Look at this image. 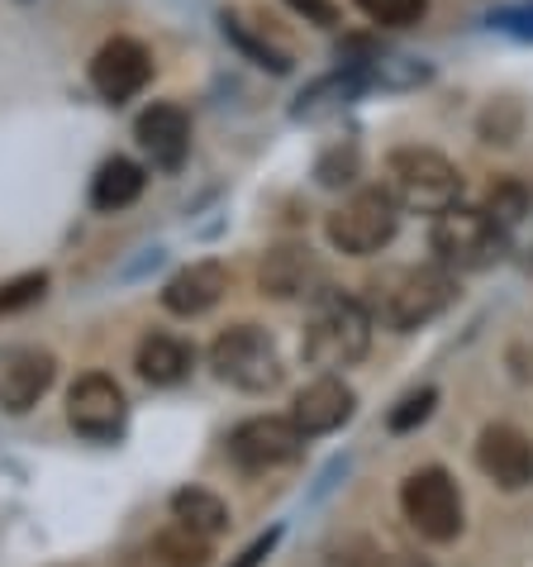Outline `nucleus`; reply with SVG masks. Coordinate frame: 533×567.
Returning a JSON list of instances; mask_svg holds the SVG:
<instances>
[{
    "label": "nucleus",
    "instance_id": "f257e3e1",
    "mask_svg": "<svg viewBox=\"0 0 533 567\" xmlns=\"http://www.w3.org/2000/svg\"><path fill=\"white\" fill-rule=\"evenodd\" d=\"M452 296H458V281L448 267H400V272H386L367 287V315L396 334H410L433 315H443Z\"/></svg>",
    "mask_w": 533,
    "mask_h": 567
},
{
    "label": "nucleus",
    "instance_id": "f03ea898",
    "mask_svg": "<svg viewBox=\"0 0 533 567\" xmlns=\"http://www.w3.org/2000/svg\"><path fill=\"white\" fill-rule=\"evenodd\" d=\"M386 177L390 196L419 215H443L462 200V172L433 148H396L386 157Z\"/></svg>",
    "mask_w": 533,
    "mask_h": 567
},
{
    "label": "nucleus",
    "instance_id": "7ed1b4c3",
    "mask_svg": "<svg viewBox=\"0 0 533 567\" xmlns=\"http://www.w3.org/2000/svg\"><path fill=\"white\" fill-rule=\"evenodd\" d=\"M372 349V315L353 296H324L315 320L305 329V362L310 368H353Z\"/></svg>",
    "mask_w": 533,
    "mask_h": 567
},
{
    "label": "nucleus",
    "instance_id": "20e7f679",
    "mask_svg": "<svg viewBox=\"0 0 533 567\" xmlns=\"http://www.w3.org/2000/svg\"><path fill=\"white\" fill-rule=\"evenodd\" d=\"M210 368H215L219 382H229L239 391H253V396L281 386V377H286L272 334L258 329V324H229L224 334L210 343Z\"/></svg>",
    "mask_w": 533,
    "mask_h": 567
},
{
    "label": "nucleus",
    "instance_id": "39448f33",
    "mask_svg": "<svg viewBox=\"0 0 533 567\" xmlns=\"http://www.w3.org/2000/svg\"><path fill=\"white\" fill-rule=\"evenodd\" d=\"M400 229V200L390 196V186H367L353 200L328 215V244L348 258H367L396 239Z\"/></svg>",
    "mask_w": 533,
    "mask_h": 567
},
{
    "label": "nucleus",
    "instance_id": "423d86ee",
    "mask_svg": "<svg viewBox=\"0 0 533 567\" xmlns=\"http://www.w3.org/2000/svg\"><path fill=\"white\" fill-rule=\"evenodd\" d=\"M429 239H433V254L443 267H485L505 248V225H500L491 210L448 206L443 215H433Z\"/></svg>",
    "mask_w": 533,
    "mask_h": 567
},
{
    "label": "nucleus",
    "instance_id": "0eeeda50",
    "mask_svg": "<svg viewBox=\"0 0 533 567\" xmlns=\"http://www.w3.org/2000/svg\"><path fill=\"white\" fill-rule=\"evenodd\" d=\"M400 511L405 519L433 544H448L462 534V492L443 467H419L400 486Z\"/></svg>",
    "mask_w": 533,
    "mask_h": 567
},
{
    "label": "nucleus",
    "instance_id": "6e6552de",
    "mask_svg": "<svg viewBox=\"0 0 533 567\" xmlns=\"http://www.w3.org/2000/svg\"><path fill=\"white\" fill-rule=\"evenodd\" d=\"M305 434L291 415H253L229 434V463L243 472H272L301 458Z\"/></svg>",
    "mask_w": 533,
    "mask_h": 567
},
{
    "label": "nucleus",
    "instance_id": "1a4fd4ad",
    "mask_svg": "<svg viewBox=\"0 0 533 567\" xmlns=\"http://www.w3.org/2000/svg\"><path fill=\"white\" fill-rule=\"evenodd\" d=\"M124 420H129V401L115 377L105 372H86L76 377L67 391V424L82 439H96V444H109V439L124 434Z\"/></svg>",
    "mask_w": 533,
    "mask_h": 567
},
{
    "label": "nucleus",
    "instance_id": "9d476101",
    "mask_svg": "<svg viewBox=\"0 0 533 567\" xmlns=\"http://www.w3.org/2000/svg\"><path fill=\"white\" fill-rule=\"evenodd\" d=\"M148 76H153V53L138 39H109L105 49L91 58V86H96V96L109 105L134 101L138 91L148 86Z\"/></svg>",
    "mask_w": 533,
    "mask_h": 567
},
{
    "label": "nucleus",
    "instance_id": "9b49d317",
    "mask_svg": "<svg viewBox=\"0 0 533 567\" xmlns=\"http://www.w3.org/2000/svg\"><path fill=\"white\" fill-rule=\"evenodd\" d=\"M324 262L305 244H276L258 267V287L272 301H301V296H324Z\"/></svg>",
    "mask_w": 533,
    "mask_h": 567
},
{
    "label": "nucleus",
    "instance_id": "f8f14e48",
    "mask_svg": "<svg viewBox=\"0 0 533 567\" xmlns=\"http://www.w3.org/2000/svg\"><path fill=\"white\" fill-rule=\"evenodd\" d=\"M58 377V358L49 349H14L0 362V411L24 415L43 401V391Z\"/></svg>",
    "mask_w": 533,
    "mask_h": 567
},
{
    "label": "nucleus",
    "instance_id": "ddd939ff",
    "mask_svg": "<svg viewBox=\"0 0 533 567\" xmlns=\"http://www.w3.org/2000/svg\"><path fill=\"white\" fill-rule=\"evenodd\" d=\"M477 463L495 486L505 492H524L533 482V444L514 430V424H485L481 444H477Z\"/></svg>",
    "mask_w": 533,
    "mask_h": 567
},
{
    "label": "nucleus",
    "instance_id": "4468645a",
    "mask_svg": "<svg viewBox=\"0 0 533 567\" xmlns=\"http://www.w3.org/2000/svg\"><path fill=\"white\" fill-rule=\"evenodd\" d=\"M138 144H144V153L158 163L163 172H177L186 163V153H191V120H186L181 105H148L144 115H138L134 124Z\"/></svg>",
    "mask_w": 533,
    "mask_h": 567
},
{
    "label": "nucleus",
    "instance_id": "2eb2a0df",
    "mask_svg": "<svg viewBox=\"0 0 533 567\" xmlns=\"http://www.w3.org/2000/svg\"><path fill=\"white\" fill-rule=\"evenodd\" d=\"M224 291H229V267L206 258V262L181 267V272L167 281V287H163V306L171 315H181V320H196V315L215 310Z\"/></svg>",
    "mask_w": 533,
    "mask_h": 567
},
{
    "label": "nucleus",
    "instance_id": "dca6fc26",
    "mask_svg": "<svg viewBox=\"0 0 533 567\" xmlns=\"http://www.w3.org/2000/svg\"><path fill=\"white\" fill-rule=\"evenodd\" d=\"M353 386L348 382H338V377H320V382H310L301 396H295L291 405V420L301 424V434L305 439H315V434H334L343 420L353 415Z\"/></svg>",
    "mask_w": 533,
    "mask_h": 567
},
{
    "label": "nucleus",
    "instance_id": "f3484780",
    "mask_svg": "<svg viewBox=\"0 0 533 567\" xmlns=\"http://www.w3.org/2000/svg\"><path fill=\"white\" fill-rule=\"evenodd\" d=\"M206 563H210V539H200L186 525H171L153 534L148 544H138L124 567H206Z\"/></svg>",
    "mask_w": 533,
    "mask_h": 567
},
{
    "label": "nucleus",
    "instance_id": "a211bd4d",
    "mask_svg": "<svg viewBox=\"0 0 533 567\" xmlns=\"http://www.w3.org/2000/svg\"><path fill=\"white\" fill-rule=\"evenodd\" d=\"M138 377H144L148 386H177L191 377L196 368V349L177 334H148L144 343H138V358H134Z\"/></svg>",
    "mask_w": 533,
    "mask_h": 567
},
{
    "label": "nucleus",
    "instance_id": "6ab92c4d",
    "mask_svg": "<svg viewBox=\"0 0 533 567\" xmlns=\"http://www.w3.org/2000/svg\"><path fill=\"white\" fill-rule=\"evenodd\" d=\"M148 186V172L134 163V157H109L101 163V172L91 177V206L101 215H115V210H129Z\"/></svg>",
    "mask_w": 533,
    "mask_h": 567
},
{
    "label": "nucleus",
    "instance_id": "aec40b11",
    "mask_svg": "<svg viewBox=\"0 0 533 567\" xmlns=\"http://www.w3.org/2000/svg\"><path fill=\"white\" fill-rule=\"evenodd\" d=\"M171 519L196 529L200 539H215V534L229 529V506L215 492H206V486H181V492L171 496Z\"/></svg>",
    "mask_w": 533,
    "mask_h": 567
},
{
    "label": "nucleus",
    "instance_id": "412c9836",
    "mask_svg": "<svg viewBox=\"0 0 533 567\" xmlns=\"http://www.w3.org/2000/svg\"><path fill=\"white\" fill-rule=\"evenodd\" d=\"M224 39H229V43H239V49H243L248 58H253L258 68H272V72H291V58L281 53V49H272V43H266V39L248 34V29H243V20H229V14H224Z\"/></svg>",
    "mask_w": 533,
    "mask_h": 567
},
{
    "label": "nucleus",
    "instance_id": "4be33fe9",
    "mask_svg": "<svg viewBox=\"0 0 533 567\" xmlns=\"http://www.w3.org/2000/svg\"><path fill=\"white\" fill-rule=\"evenodd\" d=\"M357 6L367 10L372 24H386V29H410L425 20L429 0H357Z\"/></svg>",
    "mask_w": 533,
    "mask_h": 567
},
{
    "label": "nucleus",
    "instance_id": "5701e85b",
    "mask_svg": "<svg viewBox=\"0 0 533 567\" xmlns=\"http://www.w3.org/2000/svg\"><path fill=\"white\" fill-rule=\"evenodd\" d=\"M43 291H49V272H24L0 287V315H20L29 306L43 301Z\"/></svg>",
    "mask_w": 533,
    "mask_h": 567
},
{
    "label": "nucleus",
    "instance_id": "b1692460",
    "mask_svg": "<svg viewBox=\"0 0 533 567\" xmlns=\"http://www.w3.org/2000/svg\"><path fill=\"white\" fill-rule=\"evenodd\" d=\"M433 401H438V391L433 386H425V391H415V396H405L396 411H390V434H410L415 424H425L429 420V411H433Z\"/></svg>",
    "mask_w": 533,
    "mask_h": 567
},
{
    "label": "nucleus",
    "instance_id": "393cba45",
    "mask_svg": "<svg viewBox=\"0 0 533 567\" xmlns=\"http://www.w3.org/2000/svg\"><path fill=\"white\" fill-rule=\"evenodd\" d=\"M485 210H491L500 225H514L524 210H529V192L520 182H495L491 186V200H485Z\"/></svg>",
    "mask_w": 533,
    "mask_h": 567
},
{
    "label": "nucleus",
    "instance_id": "a878e982",
    "mask_svg": "<svg viewBox=\"0 0 533 567\" xmlns=\"http://www.w3.org/2000/svg\"><path fill=\"white\" fill-rule=\"evenodd\" d=\"M495 29H505L514 39H533V6H510V10H495L491 14Z\"/></svg>",
    "mask_w": 533,
    "mask_h": 567
},
{
    "label": "nucleus",
    "instance_id": "bb28decb",
    "mask_svg": "<svg viewBox=\"0 0 533 567\" xmlns=\"http://www.w3.org/2000/svg\"><path fill=\"white\" fill-rule=\"evenodd\" d=\"M286 6L295 10V14H305V20L310 24H338V6H334V0H286Z\"/></svg>",
    "mask_w": 533,
    "mask_h": 567
},
{
    "label": "nucleus",
    "instance_id": "cd10ccee",
    "mask_svg": "<svg viewBox=\"0 0 533 567\" xmlns=\"http://www.w3.org/2000/svg\"><path fill=\"white\" fill-rule=\"evenodd\" d=\"M276 539H281V529H266L258 544H248V554H243L239 563H233V567H258V563H262V558H266V554H272V548H276Z\"/></svg>",
    "mask_w": 533,
    "mask_h": 567
}]
</instances>
